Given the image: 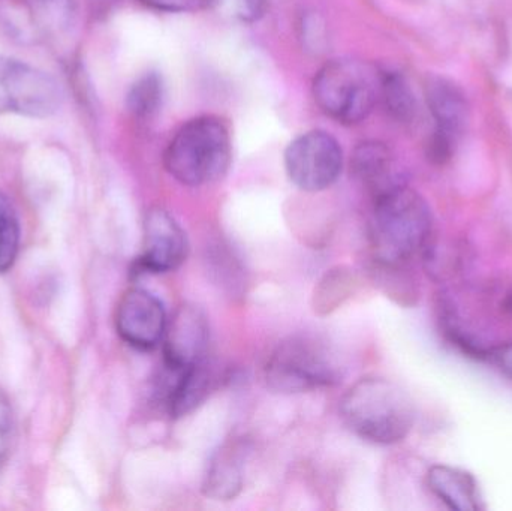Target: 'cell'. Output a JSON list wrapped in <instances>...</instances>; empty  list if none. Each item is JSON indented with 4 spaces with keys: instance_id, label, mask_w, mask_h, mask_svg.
Segmentation results:
<instances>
[{
    "instance_id": "cell-1",
    "label": "cell",
    "mask_w": 512,
    "mask_h": 511,
    "mask_svg": "<svg viewBox=\"0 0 512 511\" xmlns=\"http://www.w3.org/2000/svg\"><path fill=\"white\" fill-rule=\"evenodd\" d=\"M373 200L370 240L379 261L393 266L426 248L432 234V213L418 192L400 183Z\"/></svg>"
},
{
    "instance_id": "cell-2",
    "label": "cell",
    "mask_w": 512,
    "mask_h": 511,
    "mask_svg": "<svg viewBox=\"0 0 512 511\" xmlns=\"http://www.w3.org/2000/svg\"><path fill=\"white\" fill-rule=\"evenodd\" d=\"M343 420L354 434L375 444L405 440L414 426L415 411L405 390L385 378L357 381L340 402Z\"/></svg>"
},
{
    "instance_id": "cell-3",
    "label": "cell",
    "mask_w": 512,
    "mask_h": 511,
    "mask_svg": "<svg viewBox=\"0 0 512 511\" xmlns=\"http://www.w3.org/2000/svg\"><path fill=\"white\" fill-rule=\"evenodd\" d=\"M231 159V137L218 117L189 120L165 150V168L183 185L201 186L224 176Z\"/></svg>"
},
{
    "instance_id": "cell-4",
    "label": "cell",
    "mask_w": 512,
    "mask_h": 511,
    "mask_svg": "<svg viewBox=\"0 0 512 511\" xmlns=\"http://www.w3.org/2000/svg\"><path fill=\"white\" fill-rule=\"evenodd\" d=\"M381 72L352 59L327 63L313 80L316 104L343 125L363 122L379 101Z\"/></svg>"
},
{
    "instance_id": "cell-5",
    "label": "cell",
    "mask_w": 512,
    "mask_h": 511,
    "mask_svg": "<svg viewBox=\"0 0 512 511\" xmlns=\"http://www.w3.org/2000/svg\"><path fill=\"white\" fill-rule=\"evenodd\" d=\"M264 378L274 392H312L336 384L340 365L325 342L312 336H291L268 357Z\"/></svg>"
},
{
    "instance_id": "cell-6",
    "label": "cell",
    "mask_w": 512,
    "mask_h": 511,
    "mask_svg": "<svg viewBox=\"0 0 512 511\" xmlns=\"http://www.w3.org/2000/svg\"><path fill=\"white\" fill-rule=\"evenodd\" d=\"M60 104L62 90L50 74L14 57L0 56V114L47 119Z\"/></svg>"
},
{
    "instance_id": "cell-7",
    "label": "cell",
    "mask_w": 512,
    "mask_h": 511,
    "mask_svg": "<svg viewBox=\"0 0 512 511\" xmlns=\"http://www.w3.org/2000/svg\"><path fill=\"white\" fill-rule=\"evenodd\" d=\"M342 167V147L327 132H306L286 147V173L303 191L319 192L330 188L339 179Z\"/></svg>"
},
{
    "instance_id": "cell-8",
    "label": "cell",
    "mask_w": 512,
    "mask_h": 511,
    "mask_svg": "<svg viewBox=\"0 0 512 511\" xmlns=\"http://www.w3.org/2000/svg\"><path fill=\"white\" fill-rule=\"evenodd\" d=\"M426 101L435 120V132L427 146V156L435 164L450 161L469 122V104L462 87L445 77H429Z\"/></svg>"
},
{
    "instance_id": "cell-9",
    "label": "cell",
    "mask_w": 512,
    "mask_h": 511,
    "mask_svg": "<svg viewBox=\"0 0 512 511\" xmlns=\"http://www.w3.org/2000/svg\"><path fill=\"white\" fill-rule=\"evenodd\" d=\"M167 323L161 300L141 288L126 291L117 306V333L126 344L138 350L158 347L164 339Z\"/></svg>"
},
{
    "instance_id": "cell-10",
    "label": "cell",
    "mask_w": 512,
    "mask_h": 511,
    "mask_svg": "<svg viewBox=\"0 0 512 511\" xmlns=\"http://www.w3.org/2000/svg\"><path fill=\"white\" fill-rule=\"evenodd\" d=\"M186 255L188 239L176 219L161 207L150 210L144 221V251L137 261V273L171 272Z\"/></svg>"
},
{
    "instance_id": "cell-11",
    "label": "cell",
    "mask_w": 512,
    "mask_h": 511,
    "mask_svg": "<svg viewBox=\"0 0 512 511\" xmlns=\"http://www.w3.org/2000/svg\"><path fill=\"white\" fill-rule=\"evenodd\" d=\"M209 324L206 315L197 306L185 305L177 309L167 323L164 339V365L174 369H188L206 360L209 348Z\"/></svg>"
},
{
    "instance_id": "cell-12",
    "label": "cell",
    "mask_w": 512,
    "mask_h": 511,
    "mask_svg": "<svg viewBox=\"0 0 512 511\" xmlns=\"http://www.w3.org/2000/svg\"><path fill=\"white\" fill-rule=\"evenodd\" d=\"M352 174L363 183L373 198L403 183L394 171L391 150L378 141H367L355 149L351 161Z\"/></svg>"
},
{
    "instance_id": "cell-13",
    "label": "cell",
    "mask_w": 512,
    "mask_h": 511,
    "mask_svg": "<svg viewBox=\"0 0 512 511\" xmlns=\"http://www.w3.org/2000/svg\"><path fill=\"white\" fill-rule=\"evenodd\" d=\"M427 486L448 509L457 511L484 509L474 477L459 468L435 465L427 473Z\"/></svg>"
},
{
    "instance_id": "cell-14",
    "label": "cell",
    "mask_w": 512,
    "mask_h": 511,
    "mask_svg": "<svg viewBox=\"0 0 512 511\" xmlns=\"http://www.w3.org/2000/svg\"><path fill=\"white\" fill-rule=\"evenodd\" d=\"M245 446L240 443L225 444L210 462L204 479L203 491L207 497L219 501L236 498L243 488Z\"/></svg>"
},
{
    "instance_id": "cell-15",
    "label": "cell",
    "mask_w": 512,
    "mask_h": 511,
    "mask_svg": "<svg viewBox=\"0 0 512 511\" xmlns=\"http://www.w3.org/2000/svg\"><path fill=\"white\" fill-rule=\"evenodd\" d=\"M379 101L384 104L387 113L400 123L412 122L417 113L414 93L406 78L399 72H381Z\"/></svg>"
},
{
    "instance_id": "cell-16",
    "label": "cell",
    "mask_w": 512,
    "mask_h": 511,
    "mask_svg": "<svg viewBox=\"0 0 512 511\" xmlns=\"http://www.w3.org/2000/svg\"><path fill=\"white\" fill-rule=\"evenodd\" d=\"M21 228L17 210L5 192L0 191V273L9 272L20 252Z\"/></svg>"
},
{
    "instance_id": "cell-17",
    "label": "cell",
    "mask_w": 512,
    "mask_h": 511,
    "mask_svg": "<svg viewBox=\"0 0 512 511\" xmlns=\"http://www.w3.org/2000/svg\"><path fill=\"white\" fill-rule=\"evenodd\" d=\"M164 98V84L156 72H149L138 78L129 89L126 104L129 111L138 119H149L158 113Z\"/></svg>"
},
{
    "instance_id": "cell-18",
    "label": "cell",
    "mask_w": 512,
    "mask_h": 511,
    "mask_svg": "<svg viewBox=\"0 0 512 511\" xmlns=\"http://www.w3.org/2000/svg\"><path fill=\"white\" fill-rule=\"evenodd\" d=\"M36 21L47 30H62L72 18L71 0H30Z\"/></svg>"
},
{
    "instance_id": "cell-19",
    "label": "cell",
    "mask_w": 512,
    "mask_h": 511,
    "mask_svg": "<svg viewBox=\"0 0 512 511\" xmlns=\"http://www.w3.org/2000/svg\"><path fill=\"white\" fill-rule=\"evenodd\" d=\"M225 14L240 21H255L264 12V0H215Z\"/></svg>"
},
{
    "instance_id": "cell-20",
    "label": "cell",
    "mask_w": 512,
    "mask_h": 511,
    "mask_svg": "<svg viewBox=\"0 0 512 511\" xmlns=\"http://www.w3.org/2000/svg\"><path fill=\"white\" fill-rule=\"evenodd\" d=\"M140 2L158 11L185 12L213 5L215 0H140Z\"/></svg>"
},
{
    "instance_id": "cell-21",
    "label": "cell",
    "mask_w": 512,
    "mask_h": 511,
    "mask_svg": "<svg viewBox=\"0 0 512 511\" xmlns=\"http://www.w3.org/2000/svg\"><path fill=\"white\" fill-rule=\"evenodd\" d=\"M486 359H489L505 377L512 381V342L499 345L487 351Z\"/></svg>"
},
{
    "instance_id": "cell-22",
    "label": "cell",
    "mask_w": 512,
    "mask_h": 511,
    "mask_svg": "<svg viewBox=\"0 0 512 511\" xmlns=\"http://www.w3.org/2000/svg\"><path fill=\"white\" fill-rule=\"evenodd\" d=\"M502 306H504L505 312H508V314H510L512 317V290L508 291Z\"/></svg>"
},
{
    "instance_id": "cell-23",
    "label": "cell",
    "mask_w": 512,
    "mask_h": 511,
    "mask_svg": "<svg viewBox=\"0 0 512 511\" xmlns=\"http://www.w3.org/2000/svg\"><path fill=\"white\" fill-rule=\"evenodd\" d=\"M3 449V440H2V431H0V455H2Z\"/></svg>"
}]
</instances>
